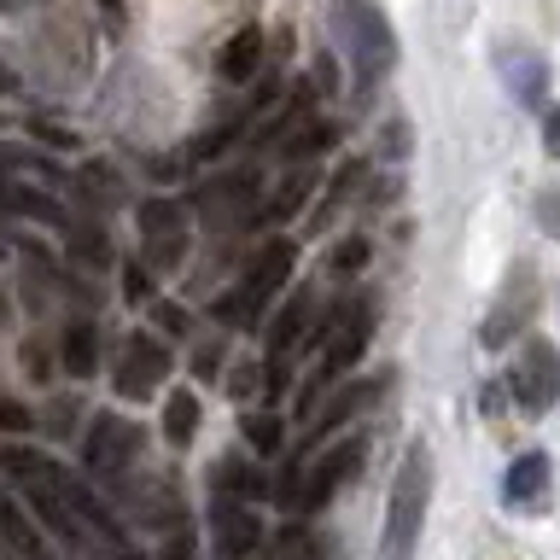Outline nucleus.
<instances>
[{
  "mask_svg": "<svg viewBox=\"0 0 560 560\" xmlns=\"http://www.w3.org/2000/svg\"><path fill=\"white\" fill-rule=\"evenodd\" d=\"M327 35L332 47L345 52L350 82H357V100L374 94V82L392 77L397 65V30L374 0H327Z\"/></svg>",
  "mask_w": 560,
  "mask_h": 560,
  "instance_id": "nucleus-1",
  "label": "nucleus"
},
{
  "mask_svg": "<svg viewBox=\"0 0 560 560\" xmlns=\"http://www.w3.org/2000/svg\"><path fill=\"white\" fill-rule=\"evenodd\" d=\"M427 502H432V450L409 444V455H402V467L392 479V502H385L380 560H415L420 525H427Z\"/></svg>",
  "mask_w": 560,
  "mask_h": 560,
  "instance_id": "nucleus-2",
  "label": "nucleus"
},
{
  "mask_svg": "<svg viewBox=\"0 0 560 560\" xmlns=\"http://www.w3.org/2000/svg\"><path fill=\"white\" fill-rule=\"evenodd\" d=\"M362 462V438H345L339 450H327V455H298V462L280 472V485H275V497L292 508V514H315V508H327L332 497H339V485L357 472Z\"/></svg>",
  "mask_w": 560,
  "mask_h": 560,
  "instance_id": "nucleus-3",
  "label": "nucleus"
},
{
  "mask_svg": "<svg viewBox=\"0 0 560 560\" xmlns=\"http://www.w3.org/2000/svg\"><path fill=\"white\" fill-rule=\"evenodd\" d=\"M292 262H298V245H262V252L252 257V269L240 275V287L217 304V315L234 322L240 332H252L262 322V310H269V298H280V287H287Z\"/></svg>",
  "mask_w": 560,
  "mask_h": 560,
  "instance_id": "nucleus-4",
  "label": "nucleus"
},
{
  "mask_svg": "<svg viewBox=\"0 0 560 560\" xmlns=\"http://www.w3.org/2000/svg\"><path fill=\"white\" fill-rule=\"evenodd\" d=\"M362 350H368V304H339V310H332V327H327V350H322V362H315V380H310L304 402H298V415L310 420L315 415V397L332 392V385H339L350 368L362 362Z\"/></svg>",
  "mask_w": 560,
  "mask_h": 560,
  "instance_id": "nucleus-5",
  "label": "nucleus"
},
{
  "mask_svg": "<svg viewBox=\"0 0 560 560\" xmlns=\"http://www.w3.org/2000/svg\"><path fill=\"white\" fill-rule=\"evenodd\" d=\"M508 392L525 415H549L560 402V350L549 339H532L520 350V362L508 368Z\"/></svg>",
  "mask_w": 560,
  "mask_h": 560,
  "instance_id": "nucleus-6",
  "label": "nucleus"
},
{
  "mask_svg": "<svg viewBox=\"0 0 560 560\" xmlns=\"http://www.w3.org/2000/svg\"><path fill=\"white\" fill-rule=\"evenodd\" d=\"M135 455H140V427L135 420H122V415H94V427H88L82 438V462L94 479H122V472L135 467Z\"/></svg>",
  "mask_w": 560,
  "mask_h": 560,
  "instance_id": "nucleus-7",
  "label": "nucleus"
},
{
  "mask_svg": "<svg viewBox=\"0 0 560 560\" xmlns=\"http://www.w3.org/2000/svg\"><path fill=\"white\" fill-rule=\"evenodd\" d=\"M135 217H140V252H147L158 269H175V262L187 257V240H192L187 234V205L152 192V199H140Z\"/></svg>",
  "mask_w": 560,
  "mask_h": 560,
  "instance_id": "nucleus-8",
  "label": "nucleus"
},
{
  "mask_svg": "<svg viewBox=\"0 0 560 560\" xmlns=\"http://www.w3.org/2000/svg\"><path fill=\"white\" fill-rule=\"evenodd\" d=\"M385 392H392V374H368V380H357V385H345V380H339V385H332V402H327L322 415H315V427H310V438H304V450H298V455L322 450L332 432H345L350 420H357L362 409H374Z\"/></svg>",
  "mask_w": 560,
  "mask_h": 560,
  "instance_id": "nucleus-9",
  "label": "nucleus"
},
{
  "mask_svg": "<svg viewBox=\"0 0 560 560\" xmlns=\"http://www.w3.org/2000/svg\"><path fill=\"white\" fill-rule=\"evenodd\" d=\"M508 280H514V287H508V292L497 298V310L485 315V332H479L485 350H502V345L514 339V332H520L525 322H532V310H537V280H532V269L520 262V269L508 275Z\"/></svg>",
  "mask_w": 560,
  "mask_h": 560,
  "instance_id": "nucleus-10",
  "label": "nucleus"
},
{
  "mask_svg": "<svg viewBox=\"0 0 560 560\" xmlns=\"http://www.w3.org/2000/svg\"><path fill=\"white\" fill-rule=\"evenodd\" d=\"M164 374H170V350L158 345V339H135L122 345V357H117V392L122 397H152L158 385H164Z\"/></svg>",
  "mask_w": 560,
  "mask_h": 560,
  "instance_id": "nucleus-11",
  "label": "nucleus"
},
{
  "mask_svg": "<svg viewBox=\"0 0 560 560\" xmlns=\"http://www.w3.org/2000/svg\"><path fill=\"white\" fill-rule=\"evenodd\" d=\"M549 479H555L549 455H542V450H525V455H514V467L502 472V502L520 508V514H537V508L549 502Z\"/></svg>",
  "mask_w": 560,
  "mask_h": 560,
  "instance_id": "nucleus-12",
  "label": "nucleus"
},
{
  "mask_svg": "<svg viewBox=\"0 0 560 560\" xmlns=\"http://www.w3.org/2000/svg\"><path fill=\"white\" fill-rule=\"evenodd\" d=\"M497 70H502L508 94H514L520 105H542V94H549V65H542L532 47H502Z\"/></svg>",
  "mask_w": 560,
  "mask_h": 560,
  "instance_id": "nucleus-13",
  "label": "nucleus"
},
{
  "mask_svg": "<svg viewBox=\"0 0 560 560\" xmlns=\"http://www.w3.org/2000/svg\"><path fill=\"white\" fill-rule=\"evenodd\" d=\"M210 520H217V555H222V560H245V555L262 542V525H257V514H252L240 497H234V502L222 497Z\"/></svg>",
  "mask_w": 560,
  "mask_h": 560,
  "instance_id": "nucleus-14",
  "label": "nucleus"
},
{
  "mask_svg": "<svg viewBox=\"0 0 560 560\" xmlns=\"http://www.w3.org/2000/svg\"><path fill=\"white\" fill-rule=\"evenodd\" d=\"M59 362H65L70 380H94V374H100V327L88 322V315H77V322L65 327Z\"/></svg>",
  "mask_w": 560,
  "mask_h": 560,
  "instance_id": "nucleus-15",
  "label": "nucleus"
},
{
  "mask_svg": "<svg viewBox=\"0 0 560 560\" xmlns=\"http://www.w3.org/2000/svg\"><path fill=\"white\" fill-rule=\"evenodd\" d=\"M310 310H315L310 292H292V298H287V310H280L275 327H269V362H280L287 350H298V345L310 339Z\"/></svg>",
  "mask_w": 560,
  "mask_h": 560,
  "instance_id": "nucleus-16",
  "label": "nucleus"
},
{
  "mask_svg": "<svg viewBox=\"0 0 560 560\" xmlns=\"http://www.w3.org/2000/svg\"><path fill=\"white\" fill-rule=\"evenodd\" d=\"M257 65H262V30H240L234 42L222 47V59H217L222 82H252Z\"/></svg>",
  "mask_w": 560,
  "mask_h": 560,
  "instance_id": "nucleus-17",
  "label": "nucleus"
},
{
  "mask_svg": "<svg viewBox=\"0 0 560 560\" xmlns=\"http://www.w3.org/2000/svg\"><path fill=\"white\" fill-rule=\"evenodd\" d=\"M0 542H7L12 555H24V560H47L42 532L30 525V514H18V502H12V497H0Z\"/></svg>",
  "mask_w": 560,
  "mask_h": 560,
  "instance_id": "nucleus-18",
  "label": "nucleus"
},
{
  "mask_svg": "<svg viewBox=\"0 0 560 560\" xmlns=\"http://www.w3.org/2000/svg\"><path fill=\"white\" fill-rule=\"evenodd\" d=\"M199 420H205L199 397H192V392H170V402H164V438H170L175 450H187V444H192Z\"/></svg>",
  "mask_w": 560,
  "mask_h": 560,
  "instance_id": "nucleus-19",
  "label": "nucleus"
},
{
  "mask_svg": "<svg viewBox=\"0 0 560 560\" xmlns=\"http://www.w3.org/2000/svg\"><path fill=\"white\" fill-rule=\"evenodd\" d=\"M310 187H315V175H310V170H298V175H292V182H287V187H280V192H275V199H269V205H262V210H257V222H287V217H292V210H298V205H304V199H310Z\"/></svg>",
  "mask_w": 560,
  "mask_h": 560,
  "instance_id": "nucleus-20",
  "label": "nucleus"
},
{
  "mask_svg": "<svg viewBox=\"0 0 560 560\" xmlns=\"http://www.w3.org/2000/svg\"><path fill=\"white\" fill-rule=\"evenodd\" d=\"M228 490H234L240 502H245V497H257L262 479L252 472V462H234V455H222V462H217V497H228Z\"/></svg>",
  "mask_w": 560,
  "mask_h": 560,
  "instance_id": "nucleus-21",
  "label": "nucleus"
},
{
  "mask_svg": "<svg viewBox=\"0 0 560 560\" xmlns=\"http://www.w3.org/2000/svg\"><path fill=\"white\" fill-rule=\"evenodd\" d=\"M245 438H252L257 455H280V450H287V427H280L275 415H245Z\"/></svg>",
  "mask_w": 560,
  "mask_h": 560,
  "instance_id": "nucleus-22",
  "label": "nucleus"
},
{
  "mask_svg": "<svg viewBox=\"0 0 560 560\" xmlns=\"http://www.w3.org/2000/svg\"><path fill=\"white\" fill-rule=\"evenodd\" d=\"M332 140H339V129H332V122H304V129L287 140V158H315V152H327Z\"/></svg>",
  "mask_w": 560,
  "mask_h": 560,
  "instance_id": "nucleus-23",
  "label": "nucleus"
},
{
  "mask_svg": "<svg viewBox=\"0 0 560 560\" xmlns=\"http://www.w3.org/2000/svg\"><path fill=\"white\" fill-rule=\"evenodd\" d=\"M537 228H542L549 240H560V187L537 192Z\"/></svg>",
  "mask_w": 560,
  "mask_h": 560,
  "instance_id": "nucleus-24",
  "label": "nucleus"
},
{
  "mask_svg": "<svg viewBox=\"0 0 560 560\" xmlns=\"http://www.w3.org/2000/svg\"><path fill=\"white\" fill-rule=\"evenodd\" d=\"M47 368H52V357L42 350V339H24V374H30L35 385H47V380H52Z\"/></svg>",
  "mask_w": 560,
  "mask_h": 560,
  "instance_id": "nucleus-25",
  "label": "nucleus"
},
{
  "mask_svg": "<svg viewBox=\"0 0 560 560\" xmlns=\"http://www.w3.org/2000/svg\"><path fill=\"white\" fill-rule=\"evenodd\" d=\"M35 427V420H30V409H24V402H0V432H30Z\"/></svg>",
  "mask_w": 560,
  "mask_h": 560,
  "instance_id": "nucleus-26",
  "label": "nucleus"
},
{
  "mask_svg": "<svg viewBox=\"0 0 560 560\" xmlns=\"http://www.w3.org/2000/svg\"><path fill=\"white\" fill-rule=\"evenodd\" d=\"M257 374H262L257 362H245V368H234V380H228V392H234V397H252L257 385H269V380H257Z\"/></svg>",
  "mask_w": 560,
  "mask_h": 560,
  "instance_id": "nucleus-27",
  "label": "nucleus"
},
{
  "mask_svg": "<svg viewBox=\"0 0 560 560\" xmlns=\"http://www.w3.org/2000/svg\"><path fill=\"white\" fill-rule=\"evenodd\" d=\"M152 315H158V327H164V332H175V339H187V327H192V322H187V315L175 310V304H158Z\"/></svg>",
  "mask_w": 560,
  "mask_h": 560,
  "instance_id": "nucleus-28",
  "label": "nucleus"
},
{
  "mask_svg": "<svg viewBox=\"0 0 560 560\" xmlns=\"http://www.w3.org/2000/svg\"><path fill=\"white\" fill-rule=\"evenodd\" d=\"M147 298H152V275L140 262H129V304H147Z\"/></svg>",
  "mask_w": 560,
  "mask_h": 560,
  "instance_id": "nucleus-29",
  "label": "nucleus"
},
{
  "mask_svg": "<svg viewBox=\"0 0 560 560\" xmlns=\"http://www.w3.org/2000/svg\"><path fill=\"white\" fill-rule=\"evenodd\" d=\"M385 158H402L409 152V129H402V122H385V147H380Z\"/></svg>",
  "mask_w": 560,
  "mask_h": 560,
  "instance_id": "nucleus-30",
  "label": "nucleus"
},
{
  "mask_svg": "<svg viewBox=\"0 0 560 560\" xmlns=\"http://www.w3.org/2000/svg\"><path fill=\"white\" fill-rule=\"evenodd\" d=\"M158 560H199V555H192V537H170V542H164V555H158Z\"/></svg>",
  "mask_w": 560,
  "mask_h": 560,
  "instance_id": "nucleus-31",
  "label": "nucleus"
},
{
  "mask_svg": "<svg viewBox=\"0 0 560 560\" xmlns=\"http://www.w3.org/2000/svg\"><path fill=\"white\" fill-rule=\"evenodd\" d=\"M542 135H549V152L560 158V105H555V112H549V122H542Z\"/></svg>",
  "mask_w": 560,
  "mask_h": 560,
  "instance_id": "nucleus-32",
  "label": "nucleus"
},
{
  "mask_svg": "<svg viewBox=\"0 0 560 560\" xmlns=\"http://www.w3.org/2000/svg\"><path fill=\"white\" fill-rule=\"evenodd\" d=\"M362 252H368L362 240H357V245H345V252H339V269H357V262H362Z\"/></svg>",
  "mask_w": 560,
  "mask_h": 560,
  "instance_id": "nucleus-33",
  "label": "nucleus"
},
{
  "mask_svg": "<svg viewBox=\"0 0 560 560\" xmlns=\"http://www.w3.org/2000/svg\"><path fill=\"white\" fill-rule=\"evenodd\" d=\"M7 94H18V70L0 65V100H7Z\"/></svg>",
  "mask_w": 560,
  "mask_h": 560,
  "instance_id": "nucleus-34",
  "label": "nucleus"
},
{
  "mask_svg": "<svg viewBox=\"0 0 560 560\" xmlns=\"http://www.w3.org/2000/svg\"><path fill=\"white\" fill-rule=\"evenodd\" d=\"M7 322H12V298L0 292V327H7Z\"/></svg>",
  "mask_w": 560,
  "mask_h": 560,
  "instance_id": "nucleus-35",
  "label": "nucleus"
},
{
  "mask_svg": "<svg viewBox=\"0 0 560 560\" xmlns=\"http://www.w3.org/2000/svg\"><path fill=\"white\" fill-rule=\"evenodd\" d=\"M112 560H140L135 549H122V542H117V549H112Z\"/></svg>",
  "mask_w": 560,
  "mask_h": 560,
  "instance_id": "nucleus-36",
  "label": "nucleus"
}]
</instances>
